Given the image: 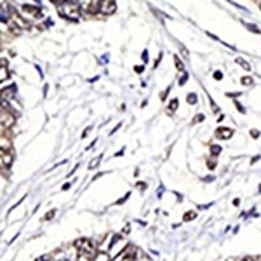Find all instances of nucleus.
<instances>
[{
  "instance_id": "nucleus-6",
  "label": "nucleus",
  "mask_w": 261,
  "mask_h": 261,
  "mask_svg": "<svg viewBox=\"0 0 261 261\" xmlns=\"http://www.w3.org/2000/svg\"><path fill=\"white\" fill-rule=\"evenodd\" d=\"M77 4V7L81 9V12H87L92 6V0H73Z\"/></svg>"
},
{
  "instance_id": "nucleus-4",
  "label": "nucleus",
  "mask_w": 261,
  "mask_h": 261,
  "mask_svg": "<svg viewBox=\"0 0 261 261\" xmlns=\"http://www.w3.org/2000/svg\"><path fill=\"white\" fill-rule=\"evenodd\" d=\"M12 161H14V155H12V151L4 148V146H0V167L7 169V167H11Z\"/></svg>"
},
{
  "instance_id": "nucleus-15",
  "label": "nucleus",
  "mask_w": 261,
  "mask_h": 261,
  "mask_svg": "<svg viewBox=\"0 0 261 261\" xmlns=\"http://www.w3.org/2000/svg\"><path fill=\"white\" fill-rule=\"evenodd\" d=\"M187 79H188V75H187V73H185V77H181V81H179V84H181V86H183V84H185V82H187Z\"/></svg>"
},
{
  "instance_id": "nucleus-5",
  "label": "nucleus",
  "mask_w": 261,
  "mask_h": 261,
  "mask_svg": "<svg viewBox=\"0 0 261 261\" xmlns=\"http://www.w3.org/2000/svg\"><path fill=\"white\" fill-rule=\"evenodd\" d=\"M231 134H233V129H226V127H220L216 130V136L220 138V140H230Z\"/></svg>"
},
{
  "instance_id": "nucleus-8",
  "label": "nucleus",
  "mask_w": 261,
  "mask_h": 261,
  "mask_svg": "<svg viewBox=\"0 0 261 261\" xmlns=\"http://www.w3.org/2000/svg\"><path fill=\"white\" fill-rule=\"evenodd\" d=\"M9 77V71H7V66H0V82H4Z\"/></svg>"
},
{
  "instance_id": "nucleus-10",
  "label": "nucleus",
  "mask_w": 261,
  "mask_h": 261,
  "mask_svg": "<svg viewBox=\"0 0 261 261\" xmlns=\"http://www.w3.org/2000/svg\"><path fill=\"white\" fill-rule=\"evenodd\" d=\"M237 63H239V65H242V68H244V70H251L249 63H247V61H244V60H241V58H239V60H237Z\"/></svg>"
},
{
  "instance_id": "nucleus-13",
  "label": "nucleus",
  "mask_w": 261,
  "mask_h": 261,
  "mask_svg": "<svg viewBox=\"0 0 261 261\" xmlns=\"http://www.w3.org/2000/svg\"><path fill=\"white\" fill-rule=\"evenodd\" d=\"M79 261H92V259H91V258H87V256L79 254Z\"/></svg>"
},
{
  "instance_id": "nucleus-19",
  "label": "nucleus",
  "mask_w": 261,
  "mask_h": 261,
  "mask_svg": "<svg viewBox=\"0 0 261 261\" xmlns=\"http://www.w3.org/2000/svg\"><path fill=\"white\" fill-rule=\"evenodd\" d=\"M242 261H256L254 258H251V256H247V258H244Z\"/></svg>"
},
{
  "instance_id": "nucleus-7",
  "label": "nucleus",
  "mask_w": 261,
  "mask_h": 261,
  "mask_svg": "<svg viewBox=\"0 0 261 261\" xmlns=\"http://www.w3.org/2000/svg\"><path fill=\"white\" fill-rule=\"evenodd\" d=\"M23 11L27 12V14H32V16H42V12H40V9L39 7H33V6H23Z\"/></svg>"
},
{
  "instance_id": "nucleus-2",
  "label": "nucleus",
  "mask_w": 261,
  "mask_h": 261,
  "mask_svg": "<svg viewBox=\"0 0 261 261\" xmlns=\"http://www.w3.org/2000/svg\"><path fill=\"white\" fill-rule=\"evenodd\" d=\"M75 247H77L79 254L87 256V258L94 256V246H92V242L89 239H77V241H75Z\"/></svg>"
},
{
  "instance_id": "nucleus-1",
  "label": "nucleus",
  "mask_w": 261,
  "mask_h": 261,
  "mask_svg": "<svg viewBox=\"0 0 261 261\" xmlns=\"http://www.w3.org/2000/svg\"><path fill=\"white\" fill-rule=\"evenodd\" d=\"M58 12H60L61 18L71 19V21H77L79 16H81V9H79L73 0H65V2H61L60 6H58Z\"/></svg>"
},
{
  "instance_id": "nucleus-11",
  "label": "nucleus",
  "mask_w": 261,
  "mask_h": 261,
  "mask_svg": "<svg viewBox=\"0 0 261 261\" xmlns=\"http://www.w3.org/2000/svg\"><path fill=\"white\" fill-rule=\"evenodd\" d=\"M242 84H244V86H251V84H252V79L244 77V79H242Z\"/></svg>"
},
{
  "instance_id": "nucleus-17",
  "label": "nucleus",
  "mask_w": 261,
  "mask_h": 261,
  "mask_svg": "<svg viewBox=\"0 0 261 261\" xmlns=\"http://www.w3.org/2000/svg\"><path fill=\"white\" fill-rule=\"evenodd\" d=\"M199 120H204V115H197L195 117V122H199Z\"/></svg>"
},
{
  "instance_id": "nucleus-3",
  "label": "nucleus",
  "mask_w": 261,
  "mask_h": 261,
  "mask_svg": "<svg viewBox=\"0 0 261 261\" xmlns=\"http://www.w3.org/2000/svg\"><path fill=\"white\" fill-rule=\"evenodd\" d=\"M98 11L105 16H110L117 11V2L115 0H99L98 2Z\"/></svg>"
},
{
  "instance_id": "nucleus-12",
  "label": "nucleus",
  "mask_w": 261,
  "mask_h": 261,
  "mask_svg": "<svg viewBox=\"0 0 261 261\" xmlns=\"http://www.w3.org/2000/svg\"><path fill=\"white\" fill-rule=\"evenodd\" d=\"M176 107H178V99H172V103L169 105L171 112H174V110H176Z\"/></svg>"
},
{
  "instance_id": "nucleus-18",
  "label": "nucleus",
  "mask_w": 261,
  "mask_h": 261,
  "mask_svg": "<svg viewBox=\"0 0 261 261\" xmlns=\"http://www.w3.org/2000/svg\"><path fill=\"white\" fill-rule=\"evenodd\" d=\"M37 261H50V258H49V256H45V258H39Z\"/></svg>"
},
{
  "instance_id": "nucleus-16",
  "label": "nucleus",
  "mask_w": 261,
  "mask_h": 261,
  "mask_svg": "<svg viewBox=\"0 0 261 261\" xmlns=\"http://www.w3.org/2000/svg\"><path fill=\"white\" fill-rule=\"evenodd\" d=\"M214 77H216L218 81H220V79H221V71H216V73H214Z\"/></svg>"
},
{
  "instance_id": "nucleus-9",
  "label": "nucleus",
  "mask_w": 261,
  "mask_h": 261,
  "mask_svg": "<svg viewBox=\"0 0 261 261\" xmlns=\"http://www.w3.org/2000/svg\"><path fill=\"white\" fill-rule=\"evenodd\" d=\"M94 261H110V256H108L107 252H101V254H96Z\"/></svg>"
},
{
  "instance_id": "nucleus-14",
  "label": "nucleus",
  "mask_w": 261,
  "mask_h": 261,
  "mask_svg": "<svg viewBox=\"0 0 261 261\" xmlns=\"http://www.w3.org/2000/svg\"><path fill=\"white\" fill-rule=\"evenodd\" d=\"M176 66H178V70H183V65H181V61L176 58Z\"/></svg>"
}]
</instances>
